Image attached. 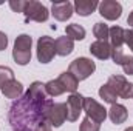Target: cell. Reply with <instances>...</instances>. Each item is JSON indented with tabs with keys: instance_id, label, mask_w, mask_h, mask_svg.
I'll use <instances>...</instances> for the list:
<instances>
[{
	"instance_id": "cell-1",
	"label": "cell",
	"mask_w": 133,
	"mask_h": 131,
	"mask_svg": "<svg viewBox=\"0 0 133 131\" xmlns=\"http://www.w3.org/2000/svg\"><path fill=\"white\" fill-rule=\"evenodd\" d=\"M54 102L45 91L42 82H33L26 93L12 102L8 114L9 125L14 131H34L37 125L46 122L48 111Z\"/></svg>"
},
{
	"instance_id": "cell-2",
	"label": "cell",
	"mask_w": 133,
	"mask_h": 131,
	"mask_svg": "<svg viewBox=\"0 0 133 131\" xmlns=\"http://www.w3.org/2000/svg\"><path fill=\"white\" fill-rule=\"evenodd\" d=\"M95 69H96L95 62H93L91 59H88V57H77V59H74V60L70 63V68H68V71H70L79 82L88 79V77L95 72Z\"/></svg>"
},
{
	"instance_id": "cell-3",
	"label": "cell",
	"mask_w": 133,
	"mask_h": 131,
	"mask_svg": "<svg viewBox=\"0 0 133 131\" xmlns=\"http://www.w3.org/2000/svg\"><path fill=\"white\" fill-rule=\"evenodd\" d=\"M23 14H25V17H26V22L33 20V22H39V23L46 22L48 17H50V11L46 9V6L42 5V3L37 2V0H30V2H26L25 9H23Z\"/></svg>"
},
{
	"instance_id": "cell-4",
	"label": "cell",
	"mask_w": 133,
	"mask_h": 131,
	"mask_svg": "<svg viewBox=\"0 0 133 131\" xmlns=\"http://www.w3.org/2000/svg\"><path fill=\"white\" fill-rule=\"evenodd\" d=\"M56 56L54 40L48 35H42L37 40V60L40 63H50Z\"/></svg>"
},
{
	"instance_id": "cell-5",
	"label": "cell",
	"mask_w": 133,
	"mask_h": 131,
	"mask_svg": "<svg viewBox=\"0 0 133 131\" xmlns=\"http://www.w3.org/2000/svg\"><path fill=\"white\" fill-rule=\"evenodd\" d=\"M107 85L121 99H130L133 96V83L127 82V79L124 76H111L108 79Z\"/></svg>"
},
{
	"instance_id": "cell-6",
	"label": "cell",
	"mask_w": 133,
	"mask_h": 131,
	"mask_svg": "<svg viewBox=\"0 0 133 131\" xmlns=\"http://www.w3.org/2000/svg\"><path fill=\"white\" fill-rule=\"evenodd\" d=\"M84 111L87 113V117H90L98 123H102L108 114V110H105L101 103H98L91 97H84Z\"/></svg>"
},
{
	"instance_id": "cell-7",
	"label": "cell",
	"mask_w": 133,
	"mask_h": 131,
	"mask_svg": "<svg viewBox=\"0 0 133 131\" xmlns=\"http://www.w3.org/2000/svg\"><path fill=\"white\" fill-rule=\"evenodd\" d=\"M82 110H84V96L79 93L70 94V97L66 100V120L76 122L79 119Z\"/></svg>"
},
{
	"instance_id": "cell-8",
	"label": "cell",
	"mask_w": 133,
	"mask_h": 131,
	"mask_svg": "<svg viewBox=\"0 0 133 131\" xmlns=\"http://www.w3.org/2000/svg\"><path fill=\"white\" fill-rule=\"evenodd\" d=\"M99 14L107 20H118L122 14V6L116 0H104L99 3Z\"/></svg>"
},
{
	"instance_id": "cell-9",
	"label": "cell",
	"mask_w": 133,
	"mask_h": 131,
	"mask_svg": "<svg viewBox=\"0 0 133 131\" xmlns=\"http://www.w3.org/2000/svg\"><path fill=\"white\" fill-rule=\"evenodd\" d=\"M65 120H66V103H53L50 111H48L46 122L51 127L59 128V127H62V123Z\"/></svg>"
},
{
	"instance_id": "cell-10",
	"label": "cell",
	"mask_w": 133,
	"mask_h": 131,
	"mask_svg": "<svg viewBox=\"0 0 133 131\" xmlns=\"http://www.w3.org/2000/svg\"><path fill=\"white\" fill-rule=\"evenodd\" d=\"M51 14L54 16L56 20L66 22L73 16V5L70 2H56L51 6Z\"/></svg>"
},
{
	"instance_id": "cell-11",
	"label": "cell",
	"mask_w": 133,
	"mask_h": 131,
	"mask_svg": "<svg viewBox=\"0 0 133 131\" xmlns=\"http://www.w3.org/2000/svg\"><path fill=\"white\" fill-rule=\"evenodd\" d=\"M90 53L98 57L99 60H107L111 56V45L108 42H102V40H96L90 45Z\"/></svg>"
},
{
	"instance_id": "cell-12",
	"label": "cell",
	"mask_w": 133,
	"mask_h": 131,
	"mask_svg": "<svg viewBox=\"0 0 133 131\" xmlns=\"http://www.w3.org/2000/svg\"><path fill=\"white\" fill-rule=\"evenodd\" d=\"M2 93H3V96L6 99H14V100H17L19 97H22V94H23V85H22L19 80L12 79V80H9V82L2 88Z\"/></svg>"
},
{
	"instance_id": "cell-13",
	"label": "cell",
	"mask_w": 133,
	"mask_h": 131,
	"mask_svg": "<svg viewBox=\"0 0 133 131\" xmlns=\"http://www.w3.org/2000/svg\"><path fill=\"white\" fill-rule=\"evenodd\" d=\"M108 117H110V120H111L113 123L119 125V123H124V122L127 120L129 111H127V108H125L124 105L115 103V105H111V108L108 110Z\"/></svg>"
},
{
	"instance_id": "cell-14",
	"label": "cell",
	"mask_w": 133,
	"mask_h": 131,
	"mask_svg": "<svg viewBox=\"0 0 133 131\" xmlns=\"http://www.w3.org/2000/svg\"><path fill=\"white\" fill-rule=\"evenodd\" d=\"M98 6H99V2L98 0H76L74 2V9L82 17L90 16L91 12H95V9Z\"/></svg>"
},
{
	"instance_id": "cell-15",
	"label": "cell",
	"mask_w": 133,
	"mask_h": 131,
	"mask_svg": "<svg viewBox=\"0 0 133 131\" xmlns=\"http://www.w3.org/2000/svg\"><path fill=\"white\" fill-rule=\"evenodd\" d=\"M54 46H56V54H59V56H62V57L71 54L73 49H74L73 40H71L70 37H66V35L56 39V40H54Z\"/></svg>"
},
{
	"instance_id": "cell-16",
	"label": "cell",
	"mask_w": 133,
	"mask_h": 131,
	"mask_svg": "<svg viewBox=\"0 0 133 131\" xmlns=\"http://www.w3.org/2000/svg\"><path fill=\"white\" fill-rule=\"evenodd\" d=\"M61 83H62V86L65 88V91L68 93H76V90H77V85H79V80L70 72V71H65V72H62L61 76H59V79H57Z\"/></svg>"
},
{
	"instance_id": "cell-17",
	"label": "cell",
	"mask_w": 133,
	"mask_h": 131,
	"mask_svg": "<svg viewBox=\"0 0 133 131\" xmlns=\"http://www.w3.org/2000/svg\"><path fill=\"white\" fill-rule=\"evenodd\" d=\"M31 45H33V39L28 34H20V35H17V39L14 42V49L12 51L31 53Z\"/></svg>"
},
{
	"instance_id": "cell-18",
	"label": "cell",
	"mask_w": 133,
	"mask_h": 131,
	"mask_svg": "<svg viewBox=\"0 0 133 131\" xmlns=\"http://www.w3.org/2000/svg\"><path fill=\"white\" fill-rule=\"evenodd\" d=\"M108 39L111 42V48H121L122 43H124V30L121 26H111L110 28V34H108Z\"/></svg>"
},
{
	"instance_id": "cell-19",
	"label": "cell",
	"mask_w": 133,
	"mask_h": 131,
	"mask_svg": "<svg viewBox=\"0 0 133 131\" xmlns=\"http://www.w3.org/2000/svg\"><path fill=\"white\" fill-rule=\"evenodd\" d=\"M45 91H46V94H48L50 97H57V96H61V94L65 93V88H64L62 83L56 79V80H50V82L45 83Z\"/></svg>"
},
{
	"instance_id": "cell-20",
	"label": "cell",
	"mask_w": 133,
	"mask_h": 131,
	"mask_svg": "<svg viewBox=\"0 0 133 131\" xmlns=\"http://www.w3.org/2000/svg\"><path fill=\"white\" fill-rule=\"evenodd\" d=\"M65 33H66V37H70L71 40H82L85 39V30L84 26L77 25V23H71L65 28Z\"/></svg>"
},
{
	"instance_id": "cell-21",
	"label": "cell",
	"mask_w": 133,
	"mask_h": 131,
	"mask_svg": "<svg viewBox=\"0 0 133 131\" xmlns=\"http://www.w3.org/2000/svg\"><path fill=\"white\" fill-rule=\"evenodd\" d=\"M99 96L101 99H104V102H107V103H111V105H115L116 103V100H118V96H116V93L105 83V85H102L99 88Z\"/></svg>"
},
{
	"instance_id": "cell-22",
	"label": "cell",
	"mask_w": 133,
	"mask_h": 131,
	"mask_svg": "<svg viewBox=\"0 0 133 131\" xmlns=\"http://www.w3.org/2000/svg\"><path fill=\"white\" fill-rule=\"evenodd\" d=\"M93 34H95V37H96L98 40L107 42V39H108V34H110V28H108L105 23L98 22V23L95 25V28H93Z\"/></svg>"
},
{
	"instance_id": "cell-23",
	"label": "cell",
	"mask_w": 133,
	"mask_h": 131,
	"mask_svg": "<svg viewBox=\"0 0 133 131\" xmlns=\"http://www.w3.org/2000/svg\"><path fill=\"white\" fill-rule=\"evenodd\" d=\"M12 79H14L12 69L8 68V66H0V90H2L9 80H12Z\"/></svg>"
},
{
	"instance_id": "cell-24",
	"label": "cell",
	"mask_w": 133,
	"mask_h": 131,
	"mask_svg": "<svg viewBox=\"0 0 133 131\" xmlns=\"http://www.w3.org/2000/svg\"><path fill=\"white\" fill-rule=\"evenodd\" d=\"M99 130H101V123L91 120L90 117H85L81 123V128H79V131H99Z\"/></svg>"
},
{
	"instance_id": "cell-25",
	"label": "cell",
	"mask_w": 133,
	"mask_h": 131,
	"mask_svg": "<svg viewBox=\"0 0 133 131\" xmlns=\"http://www.w3.org/2000/svg\"><path fill=\"white\" fill-rule=\"evenodd\" d=\"M121 66H122V69H124L125 74L133 76V56H124Z\"/></svg>"
},
{
	"instance_id": "cell-26",
	"label": "cell",
	"mask_w": 133,
	"mask_h": 131,
	"mask_svg": "<svg viewBox=\"0 0 133 131\" xmlns=\"http://www.w3.org/2000/svg\"><path fill=\"white\" fill-rule=\"evenodd\" d=\"M25 5H26L25 0H9V8H11L14 12H23Z\"/></svg>"
},
{
	"instance_id": "cell-27",
	"label": "cell",
	"mask_w": 133,
	"mask_h": 131,
	"mask_svg": "<svg viewBox=\"0 0 133 131\" xmlns=\"http://www.w3.org/2000/svg\"><path fill=\"white\" fill-rule=\"evenodd\" d=\"M110 57L113 59V62H115L116 65H121V63H122V59H124L122 49H121V48H111V56H110Z\"/></svg>"
},
{
	"instance_id": "cell-28",
	"label": "cell",
	"mask_w": 133,
	"mask_h": 131,
	"mask_svg": "<svg viewBox=\"0 0 133 131\" xmlns=\"http://www.w3.org/2000/svg\"><path fill=\"white\" fill-rule=\"evenodd\" d=\"M124 43L133 51V28L124 30Z\"/></svg>"
},
{
	"instance_id": "cell-29",
	"label": "cell",
	"mask_w": 133,
	"mask_h": 131,
	"mask_svg": "<svg viewBox=\"0 0 133 131\" xmlns=\"http://www.w3.org/2000/svg\"><path fill=\"white\" fill-rule=\"evenodd\" d=\"M6 46H8V37H6L5 33L0 31V51H3Z\"/></svg>"
},
{
	"instance_id": "cell-30",
	"label": "cell",
	"mask_w": 133,
	"mask_h": 131,
	"mask_svg": "<svg viewBox=\"0 0 133 131\" xmlns=\"http://www.w3.org/2000/svg\"><path fill=\"white\" fill-rule=\"evenodd\" d=\"M34 131H51V125H50L48 122H42L40 125L36 127V130Z\"/></svg>"
},
{
	"instance_id": "cell-31",
	"label": "cell",
	"mask_w": 133,
	"mask_h": 131,
	"mask_svg": "<svg viewBox=\"0 0 133 131\" xmlns=\"http://www.w3.org/2000/svg\"><path fill=\"white\" fill-rule=\"evenodd\" d=\"M127 23H129L130 26H133V11L130 12V16H129V19H127Z\"/></svg>"
},
{
	"instance_id": "cell-32",
	"label": "cell",
	"mask_w": 133,
	"mask_h": 131,
	"mask_svg": "<svg viewBox=\"0 0 133 131\" xmlns=\"http://www.w3.org/2000/svg\"><path fill=\"white\" fill-rule=\"evenodd\" d=\"M124 131H133V127H129L127 130H124Z\"/></svg>"
},
{
	"instance_id": "cell-33",
	"label": "cell",
	"mask_w": 133,
	"mask_h": 131,
	"mask_svg": "<svg viewBox=\"0 0 133 131\" xmlns=\"http://www.w3.org/2000/svg\"><path fill=\"white\" fill-rule=\"evenodd\" d=\"M132 97H133V96H132Z\"/></svg>"
}]
</instances>
